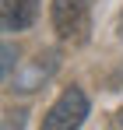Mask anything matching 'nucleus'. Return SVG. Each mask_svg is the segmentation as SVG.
Instances as JSON below:
<instances>
[{"label":"nucleus","mask_w":123,"mask_h":130,"mask_svg":"<svg viewBox=\"0 0 123 130\" xmlns=\"http://www.w3.org/2000/svg\"><path fill=\"white\" fill-rule=\"evenodd\" d=\"M53 28L63 42H84L91 28L88 0H53Z\"/></svg>","instance_id":"1"},{"label":"nucleus","mask_w":123,"mask_h":130,"mask_svg":"<svg viewBox=\"0 0 123 130\" xmlns=\"http://www.w3.org/2000/svg\"><path fill=\"white\" fill-rule=\"evenodd\" d=\"M84 116H88V99H84V91H81V88H67L60 99L53 102V109L46 112L42 127H46V130L78 127V123H84Z\"/></svg>","instance_id":"2"},{"label":"nucleus","mask_w":123,"mask_h":130,"mask_svg":"<svg viewBox=\"0 0 123 130\" xmlns=\"http://www.w3.org/2000/svg\"><path fill=\"white\" fill-rule=\"evenodd\" d=\"M53 70H56V53L53 49L32 56L21 70H14V91H35V88H42L53 77Z\"/></svg>","instance_id":"3"},{"label":"nucleus","mask_w":123,"mask_h":130,"mask_svg":"<svg viewBox=\"0 0 123 130\" xmlns=\"http://www.w3.org/2000/svg\"><path fill=\"white\" fill-rule=\"evenodd\" d=\"M39 0H0V32H21L35 21Z\"/></svg>","instance_id":"4"},{"label":"nucleus","mask_w":123,"mask_h":130,"mask_svg":"<svg viewBox=\"0 0 123 130\" xmlns=\"http://www.w3.org/2000/svg\"><path fill=\"white\" fill-rule=\"evenodd\" d=\"M14 60H18V53H14V46H7V42H0V81L14 70Z\"/></svg>","instance_id":"5"},{"label":"nucleus","mask_w":123,"mask_h":130,"mask_svg":"<svg viewBox=\"0 0 123 130\" xmlns=\"http://www.w3.org/2000/svg\"><path fill=\"white\" fill-rule=\"evenodd\" d=\"M116 88H123V67L113 74V77H109V91H116Z\"/></svg>","instance_id":"6"},{"label":"nucleus","mask_w":123,"mask_h":130,"mask_svg":"<svg viewBox=\"0 0 123 130\" xmlns=\"http://www.w3.org/2000/svg\"><path fill=\"white\" fill-rule=\"evenodd\" d=\"M113 123H116V127H123V109L116 112V120H113Z\"/></svg>","instance_id":"7"},{"label":"nucleus","mask_w":123,"mask_h":130,"mask_svg":"<svg viewBox=\"0 0 123 130\" xmlns=\"http://www.w3.org/2000/svg\"><path fill=\"white\" fill-rule=\"evenodd\" d=\"M120 35H123V21H120Z\"/></svg>","instance_id":"8"}]
</instances>
